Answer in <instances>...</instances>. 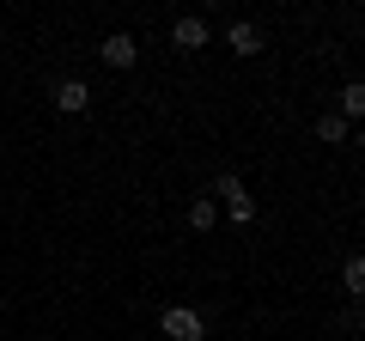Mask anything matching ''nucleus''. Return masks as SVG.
I'll use <instances>...</instances> for the list:
<instances>
[{"mask_svg":"<svg viewBox=\"0 0 365 341\" xmlns=\"http://www.w3.org/2000/svg\"><path fill=\"white\" fill-rule=\"evenodd\" d=\"M158 323H165V335H170V341H201V335H207L201 311H189V305H170V311L158 317Z\"/></svg>","mask_w":365,"mask_h":341,"instance_id":"nucleus-1","label":"nucleus"},{"mask_svg":"<svg viewBox=\"0 0 365 341\" xmlns=\"http://www.w3.org/2000/svg\"><path fill=\"white\" fill-rule=\"evenodd\" d=\"M213 195H225V208H232V225H250V220H256V201L244 195V183H237V177H220V189H213Z\"/></svg>","mask_w":365,"mask_h":341,"instance_id":"nucleus-2","label":"nucleus"},{"mask_svg":"<svg viewBox=\"0 0 365 341\" xmlns=\"http://www.w3.org/2000/svg\"><path fill=\"white\" fill-rule=\"evenodd\" d=\"M55 110H67V116H86V110H91L86 79H61V86H55Z\"/></svg>","mask_w":365,"mask_h":341,"instance_id":"nucleus-3","label":"nucleus"},{"mask_svg":"<svg viewBox=\"0 0 365 341\" xmlns=\"http://www.w3.org/2000/svg\"><path fill=\"white\" fill-rule=\"evenodd\" d=\"M134 55H140V49H134V37H128V31L104 37V61H110V67H134Z\"/></svg>","mask_w":365,"mask_h":341,"instance_id":"nucleus-4","label":"nucleus"},{"mask_svg":"<svg viewBox=\"0 0 365 341\" xmlns=\"http://www.w3.org/2000/svg\"><path fill=\"white\" fill-rule=\"evenodd\" d=\"M170 37H177V49H201V43H207V25H201V19H177Z\"/></svg>","mask_w":365,"mask_h":341,"instance_id":"nucleus-5","label":"nucleus"},{"mask_svg":"<svg viewBox=\"0 0 365 341\" xmlns=\"http://www.w3.org/2000/svg\"><path fill=\"white\" fill-rule=\"evenodd\" d=\"M232 49L237 55H262V31L256 25H232Z\"/></svg>","mask_w":365,"mask_h":341,"instance_id":"nucleus-6","label":"nucleus"},{"mask_svg":"<svg viewBox=\"0 0 365 341\" xmlns=\"http://www.w3.org/2000/svg\"><path fill=\"white\" fill-rule=\"evenodd\" d=\"M347 116H365V86L353 79V86H341V122Z\"/></svg>","mask_w":365,"mask_h":341,"instance_id":"nucleus-7","label":"nucleus"},{"mask_svg":"<svg viewBox=\"0 0 365 341\" xmlns=\"http://www.w3.org/2000/svg\"><path fill=\"white\" fill-rule=\"evenodd\" d=\"M213 220H220V208H213V201H207V195H201V201H195V208H189V225H195V232H207V225H213Z\"/></svg>","mask_w":365,"mask_h":341,"instance_id":"nucleus-8","label":"nucleus"},{"mask_svg":"<svg viewBox=\"0 0 365 341\" xmlns=\"http://www.w3.org/2000/svg\"><path fill=\"white\" fill-rule=\"evenodd\" d=\"M317 134L335 146V141H347V122H341V116H323V122H317Z\"/></svg>","mask_w":365,"mask_h":341,"instance_id":"nucleus-9","label":"nucleus"}]
</instances>
